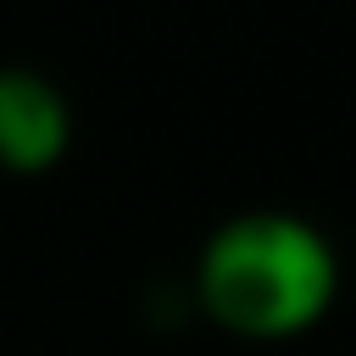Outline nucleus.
Returning a JSON list of instances; mask_svg holds the SVG:
<instances>
[{"label": "nucleus", "mask_w": 356, "mask_h": 356, "mask_svg": "<svg viewBox=\"0 0 356 356\" xmlns=\"http://www.w3.org/2000/svg\"><path fill=\"white\" fill-rule=\"evenodd\" d=\"M339 250L328 228L289 206H245L211 222L189 261V306L250 345L312 334L339 300Z\"/></svg>", "instance_id": "f257e3e1"}, {"label": "nucleus", "mask_w": 356, "mask_h": 356, "mask_svg": "<svg viewBox=\"0 0 356 356\" xmlns=\"http://www.w3.org/2000/svg\"><path fill=\"white\" fill-rule=\"evenodd\" d=\"M67 150H72L67 89L28 61H6L0 67V172L44 178L67 161Z\"/></svg>", "instance_id": "f03ea898"}]
</instances>
